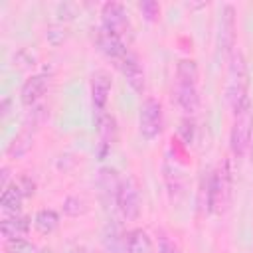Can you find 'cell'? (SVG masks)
Masks as SVG:
<instances>
[{"label": "cell", "instance_id": "obj_1", "mask_svg": "<svg viewBox=\"0 0 253 253\" xmlns=\"http://www.w3.org/2000/svg\"><path fill=\"white\" fill-rule=\"evenodd\" d=\"M225 99L233 117H241L251 113V97H249V69L245 55L239 47L227 57V87Z\"/></svg>", "mask_w": 253, "mask_h": 253}, {"label": "cell", "instance_id": "obj_2", "mask_svg": "<svg viewBox=\"0 0 253 253\" xmlns=\"http://www.w3.org/2000/svg\"><path fill=\"white\" fill-rule=\"evenodd\" d=\"M198 63L194 59H180L176 63V87L174 97L176 105L186 113L194 115L200 109V91H198Z\"/></svg>", "mask_w": 253, "mask_h": 253}, {"label": "cell", "instance_id": "obj_3", "mask_svg": "<svg viewBox=\"0 0 253 253\" xmlns=\"http://www.w3.org/2000/svg\"><path fill=\"white\" fill-rule=\"evenodd\" d=\"M231 188H233L231 166L229 160H223L210 176L206 188V208L215 215H223L231 206Z\"/></svg>", "mask_w": 253, "mask_h": 253}, {"label": "cell", "instance_id": "obj_4", "mask_svg": "<svg viewBox=\"0 0 253 253\" xmlns=\"http://www.w3.org/2000/svg\"><path fill=\"white\" fill-rule=\"evenodd\" d=\"M115 204H117L125 221H136L138 219L140 208H142V198H140V184L134 176L123 178Z\"/></svg>", "mask_w": 253, "mask_h": 253}, {"label": "cell", "instance_id": "obj_5", "mask_svg": "<svg viewBox=\"0 0 253 253\" xmlns=\"http://www.w3.org/2000/svg\"><path fill=\"white\" fill-rule=\"evenodd\" d=\"M138 130L142 134V138L146 140H154L162 134L164 130V111L158 99L154 97H146L140 105V113H138Z\"/></svg>", "mask_w": 253, "mask_h": 253}, {"label": "cell", "instance_id": "obj_6", "mask_svg": "<svg viewBox=\"0 0 253 253\" xmlns=\"http://www.w3.org/2000/svg\"><path fill=\"white\" fill-rule=\"evenodd\" d=\"M101 28L125 40L130 34V20L126 8L115 0L105 2L101 6Z\"/></svg>", "mask_w": 253, "mask_h": 253}, {"label": "cell", "instance_id": "obj_7", "mask_svg": "<svg viewBox=\"0 0 253 253\" xmlns=\"http://www.w3.org/2000/svg\"><path fill=\"white\" fill-rule=\"evenodd\" d=\"M235 6L225 4L219 12V22H217V47L219 51L229 57L235 49V32H237V22H235Z\"/></svg>", "mask_w": 253, "mask_h": 253}, {"label": "cell", "instance_id": "obj_8", "mask_svg": "<svg viewBox=\"0 0 253 253\" xmlns=\"http://www.w3.org/2000/svg\"><path fill=\"white\" fill-rule=\"evenodd\" d=\"M251 126H253L251 113L241 115V117H233V125H231V130H229V148H231L233 158H237V160L247 156Z\"/></svg>", "mask_w": 253, "mask_h": 253}, {"label": "cell", "instance_id": "obj_9", "mask_svg": "<svg viewBox=\"0 0 253 253\" xmlns=\"http://www.w3.org/2000/svg\"><path fill=\"white\" fill-rule=\"evenodd\" d=\"M113 87V79L107 71H95L91 77V103H93V113L95 121H99L107 113V103H109V93Z\"/></svg>", "mask_w": 253, "mask_h": 253}, {"label": "cell", "instance_id": "obj_10", "mask_svg": "<svg viewBox=\"0 0 253 253\" xmlns=\"http://www.w3.org/2000/svg\"><path fill=\"white\" fill-rule=\"evenodd\" d=\"M119 69H121L123 77L126 79L128 87H130L134 93L142 95L144 89H146V75H144V67H142L138 55H134V53L128 51V53L123 57V61L119 63Z\"/></svg>", "mask_w": 253, "mask_h": 253}, {"label": "cell", "instance_id": "obj_11", "mask_svg": "<svg viewBox=\"0 0 253 253\" xmlns=\"http://www.w3.org/2000/svg\"><path fill=\"white\" fill-rule=\"evenodd\" d=\"M95 43H97V49H99L105 57L117 61V65H119V63L123 61V57L128 53L125 40L119 38V36H115V34H111V32H107V30H103V28H99L97 38H95Z\"/></svg>", "mask_w": 253, "mask_h": 253}, {"label": "cell", "instance_id": "obj_12", "mask_svg": "<svg viewBox=\"0 0 253 253\" xmlns=\"http://www.w3.org/2000/svg\"><path fill=\"white\" fill-rule=\"evenodd\" d=\"M47 83H49V77L43 75V73H36V75H30L22 87H20V103L28 109L36 107L38 101L45 95L47 91Z\"/></svg>", "mask_w": 253, "mask_h": 253}, {"label": "cell", "instance_id": "obj_13", "mask_svg": "<svg viewBox=\"0 0 253 253\" xmlns=\"http://www.w3.org/2000/svg\"><path fill=\"white\" fill-rule=\"evenodd\" d=\"M30 225H32V221H30L28 215L14 213V215L2 219V223H0V233H2V237H4L6 241H10V239H20V237H24V235L30 231Z\"/></svg>", "mask_w": 253, "mask_h": 253}, {"label": "cell", "instance_id": "obj_14", "mask_svg": "<svg viewBox=\"0 0 253 253\" xmlns=\"http://www.w3.org/2000/svg\"><path fill=\"white\" fill-rule=\"evenodd\" d=\"M95 125H97L99 136H101V150H99V154L105 156L111 150L113 142L117 140V130H119L117 128V119L111 113H105L99 121H95Z\"/></svg>", "mask_w": 253, "mask_h": 253}, {"label": "cell", "instance_id": "obj_15", "mask_svg": "<svg viewBox=\"0 0 253 253\" xmlns=\"http://www.w3.org/2000/svg\"><path fill=\"white\" fill-rule=\"evenodd\" d=\"M121 178H119V172L115 168H109V166H103L99 170V176H97V186L101 190V194L105 196V200H117V194H119V188H121Z\"/></svg>", "mask_w": 253, "mask_h": 253}, {"label": "cell", "instance_id": "obj_16", "mask_svg": "<svg viewBox=\"0 0 253 253\" xmlns=\"http://www.w3.org/2000/svg\"><path fill=\"white\" fill-rule=\"evenodd\" d=\"M32 146H34V132L22 128L14 136V140L10 142V146L6 148V154L12 156V158H22V156H26L32 150Z\"/></svg>", "mask_w": 253, "mask_h": 253}, {"label": "cell", "instance_id": "obj_17", "mask_svg": "<svg viewBox=\"0 0 253 253\" xmlns=\"http://www.w3.org/2000/svg\"><path fill=\"white\" fill-rule=\"evenodd\" d=\"M57 225H59V213H57L55 210L43 208V210H40V211L36 213V217H34V227H36V231L42 233V235L53 233V231L57 229Z\"/></svg>", "mask_w": 253, "mask_h": 253}, {"label": "cell", "instance_id": "obj_18", "mask_svg": "<svg viewBox=\"0 0 253 253\" xmlns=\"http://www.w3.org/2000/svg\"><path fill=\"white\" fill-rule=\"evenodd\" d=\"M126 253H152V239L144 229H132L126 235Z\"/></svg>", "mask_w": 253, "mask_h": 253}, {"label": "cell", "instance_id": "obj_19", "mask_svg": "<svg viewBox=\"0 0 253 253\" xmlns=\"http://www.w3.org/2000/svg\"><path fill=\"white\" fill-rule=\"evenodd\" d=\"M22 202H24V194L20 192V188H18L16 182L10 184L8 188H4L2 194H0V206L6 211H14L16 213L22 208Z\"/></svg>", "mask_w": 253, "mask_h": 253}, {"label": "cell", "instance_id": "obj_20", "mask_svg": "<svg viewBox=\"0 0 253 253\" xmlns=\"http://www.w3.org/2000/svg\"><path fill=\"white\" fill-rule=\"evenodd\" d=\"M87 210H89V206H87L85 198H81V196H67L63 202V213L69 217H79V215L87 213Z\"/></svg>", "mask_w": 253, "mask_h": 253}, {"label": "cell", "instance_id": "obj_21", "mask_svg": "<svg viewBox=\"0 0 253 253\" xmlns=\"http://www.w3.org/2000/svg\"><path fill=\"white\" fill-rule=\"evenodd\" d=\"M4 251H6V253H40V247H38L36 243H32V241L20 237V239H10V241H6Z\"/></svg>", "mask_w": 253, "mask_h": 253}, {"label": "cell", "instance_id": "obj_22", "mask_svg": "<svg viewBox=\"0 0 253 253\" xmlns=\"http://www.w3.org/2000/svg\"><path fill=\"white\" fill-rule=\"evenodd\" d=\"M140 12H142V16H144L148 22H158L162 8H160V4L154 2V0H144V2H140Z\"/></svg>", "mask_w": 253, "mask_h": 253}, {"label": "cell", "instance_id": "obj_23", "mask_svg": "<svg viewBox=\"0 0 253 253\" xmlns=\"http://www.w3.org/2000/svg\"><path fill=\"white\" fill-rule=\"evenodd\" d=\"M45 38H47V42H49L51 45H59V43L65 42L67 30H65L63 26H49L47 32H45Z\"/></svg>", "mask_w": 253, "mask_h": 253}, {"label": "cell", "instance_id": "obj_24", "mask_svg": "<svg viewBox=\"0 0 253 253\" xmlns=\"http://www.w3.org/2000/svg\"><path fill=\"white\" fill-rule=\"evenodd\" d=\"M16 184H18V188H20V192L24 194V198H30V196H34L36 194V182L30 178V176H20L18 180H16Z\"/></svg>", "mask_w": 253, "mask_h": 253}, {"label": "cell", "instance_id": "obj_25", "mask_svg": "<svg viewBox=\"0 0 253 253\" xmlns=\"http://www.w3.org/2000/svg\"><path fill=\"white\" fill-rule=\"evenodd\" d=\"M158 251H160V253H182L180 247H178L172 239H168L166 235L160 237V241H158Z\"/></svg>", "mask_w": 253, "mask_h": 253}, {"label": "cell", "instance_id": "obj_26", "mask_svg": "<svg viewBox=\"0 0 253 253\" xmlns=\"http://www.w3.org/2000/svg\"><path fill=\"white\" fill-rule=\"evenodd\" d=\"M192 132H194V123L190 119H184L182 121V128H180V134H184V144H190Z\"/></svg>", "mask_w": 253, "mask_h": 253}, {"label": "cell", "instance_id": "obj_27", "mask_svg": "<svg viewBox=\"0 0 253 253\" xmlns=\"http://www.w3.org/2000/svg\"><path fill=\"white\" fill-rule=\"evenodd\" d=\"M8 180H10V168H8V166H2V170H0V188H2V190L10 186Z\"/></svg>", "mask_w": 253, "mask_h": 253}, {"label": "cell", "instance_id": "obj_28", "mask_svg": "<svg viewBox=\"0 0 253 253\" xmlns=\"http://www.w3.org/2000/svg\"><path fill=\"white\" fill-rule=\"evenodd\" d=\"M247 156H249V162L253 164V126H251V138H249V150H247Z\"/></svg>", "mask_w": 253, "mask_h": 253}, {"label": "cell", "instance_id": "obj_29", "mask_svg": "<svg viewBox=\"0 0 253 253\" xmlns=\"http://www.w3.org/2000/svg\"><path fill=\"white\" fill-rule=\"evenodd\" d=\"M8 105H10V99H4V101H2V105H0L2 117H6V115H8Z\"/></svg>", "mask_w": 253, "mask_h": 253}, {"label": "cell", "instance_id": "obj_30", "mask_svg": "<svg viewBox=\"0 0 253 253\" xmlns=\"http://www.w3.org/2000/svg\"><path fill=\"white\" fill-rule=\"evenodd\" d=\"M69 253H87V249H85V247H75V249H71Z\"/></svg>", "mask_w": 253, "mask_h": 253}, {"label": "cell", "instance_id": "obj_31", "mask_svg": "<svg viewBox=\"0 0 253 253\" xmlns=\"http://www.w3.org/2000/svg\"><path fill=\"white\" fill-rule=\"evenodd\" d=\"M87 253H99V251H87Z\"/></svg>", "mask_w": 253, "mask_h": 253}, {"label": "cell", "instance_id": "obj_32", "mask_svg": "<svg viewBox=\"0 0 253 253\" xmlns=\"http://www.w3.org/2000/svg\"><path fill=\"white\" fill-rule=\"evenodd\" d=\"M156 253H160V251H156Z\"/></svg>", "mask_w": 253, "mask_h": 253}]
</instances>
